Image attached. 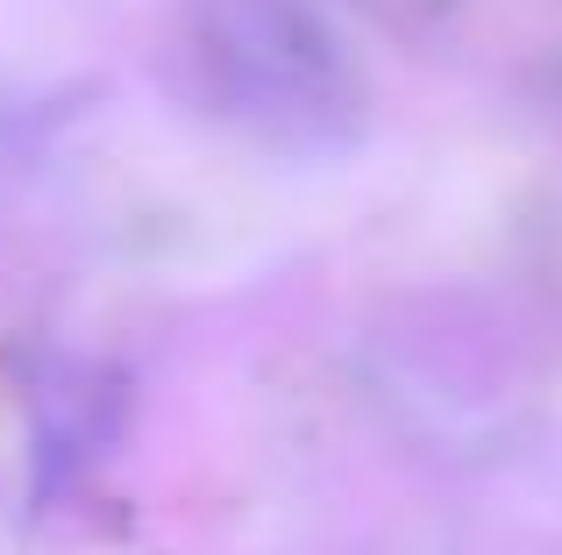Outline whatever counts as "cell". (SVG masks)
Masks as SVG:
<instances>
[{"mask_svg": "<svg viewBox=\"0 0 562 555\" xmlns=\"http://www.w3.org/2000/svg\"><path fill=\"white\" fill-rule=\"evenodd\" d=\"M192 65L221 114L285 150L357 136L371 100L314 0H192Z\"/></svg>", "mask_w": 562, "mask_h": 555, "instance_id": "cell-1", "label": "cell"}]
</instances>
